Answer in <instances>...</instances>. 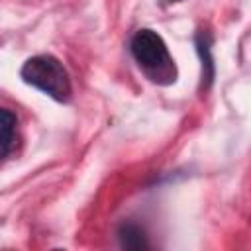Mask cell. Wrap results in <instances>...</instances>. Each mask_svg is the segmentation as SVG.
I'll return each mask as SVG.
<instances>
[{"mask_svg":"<svg viewBox=\"0 0 251 251\" xmlns=\"http://www.w3.org/2000/svg\"><path fill=\"white\" fill-rule=\"evenodd\" d=\"M165 2H169V4H173V2H180V0H165Z\"/></svg>","mask_w":251,"mask_h":251,"instance_id":"8992f818","label":"cell"},{"mask_svg":"<svg viewBox=\"0 0 251 251\" xmlns=\"http://www.w3.org/2000/svg\"><path fill=\"white\" fill-rule=\"evenodd\" d=\"M16 135V114L0 108V157H6L14 147Z\"/></svg>","mask_w":251,"mask_h":251,"instance_id":"277c9868","label":"cell"},{"mask_svg":"<svg viewBox=\"0 0 251 251\" xmlns=\"http://www.w3.org/2000/svg\"><path fill=\"white\" fill-rule=\"evenodd\" d=\"M118 241L126 249H149L145 229L135 222H124L118 227Z\"/></svg>","mask_w":251,"mask_h":251,"instance_id":"3957f363","label":"cell"},{"mask_svg":"<svg viewBox=\"0 0 251 251\" xmlns=\"http://www.w3.org/2000/svg\"><path fill=\"white\" fill-rule=\"evenodd\" d=\"M196 49L202 59V86H210V82L214 78V63L210 57V35L208 33L200 31L196 35Z\"/></svg>","mask_w":251,"mask_h":251,"instance_id":"5b68a950","label":"cell"},{"mask_svg":"<svg viewBox=\"0 0 251 251\" xmlns=\"http://www.w3.org/2000/svg\"><path fill=\"white\" fill-rule=\"evenodd\" d=\"M20 76L24 78V82L45 92L57 102L71 100L73 88H71L69 73L61 65V61L55 59L53 55H35L27 59L20 71Z\"/></svg>","mask_w":251,"mask_h":251,"instance_id":"7a4b0ae2","label":"cell"},{"mask_svg":"<svg viewBox=\"0 0 251 251\" xmlns=\"http://www.w3.org/2000/svg\"><path fill=\"white\" fill-rule=\"evenodd\" d=\"M129 51L149 80L157 84H171L176 80L175 61L163 37L157 31L147 29V27L135 31L129 41Z\"/></svg>","mask_w":251,"mask_h":251,"instance_id":"6da1fadb","label":"cell"}]
</instances>
